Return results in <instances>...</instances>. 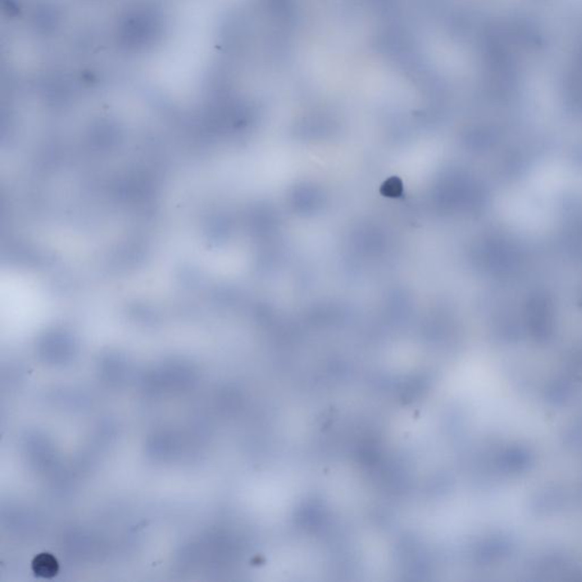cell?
<instances>
[{"label": "cell", "mask_w": 582, "mask_h": 582, "mask_svg": "<svg viewBox=\"0 0 582 582\" xmlns=\"http://www.w3.org/2000/svg\"><path fill=\"white\" fill-rule=\"evenodd\" d=\"M34 569L39 576H53L57 572L56 559L48 554H43L34 561Z\"/></svg>", "instance_id": "obj_1"}, {"label": "cell", "mask_w": 582, "mask_h": 582, "mask_svg": "<svg viewBox=\"0 0 582 582\" xmlns=\"http://www.w3.org/2000/svg\"><path fill=\"white\" fill-rule=\"evenodd\" d=\"M381 193L387 197H400L403 193V183L398 178H391L385 182Z\"/></svg>", "instance_id": "obj_2"}]
</instances>
